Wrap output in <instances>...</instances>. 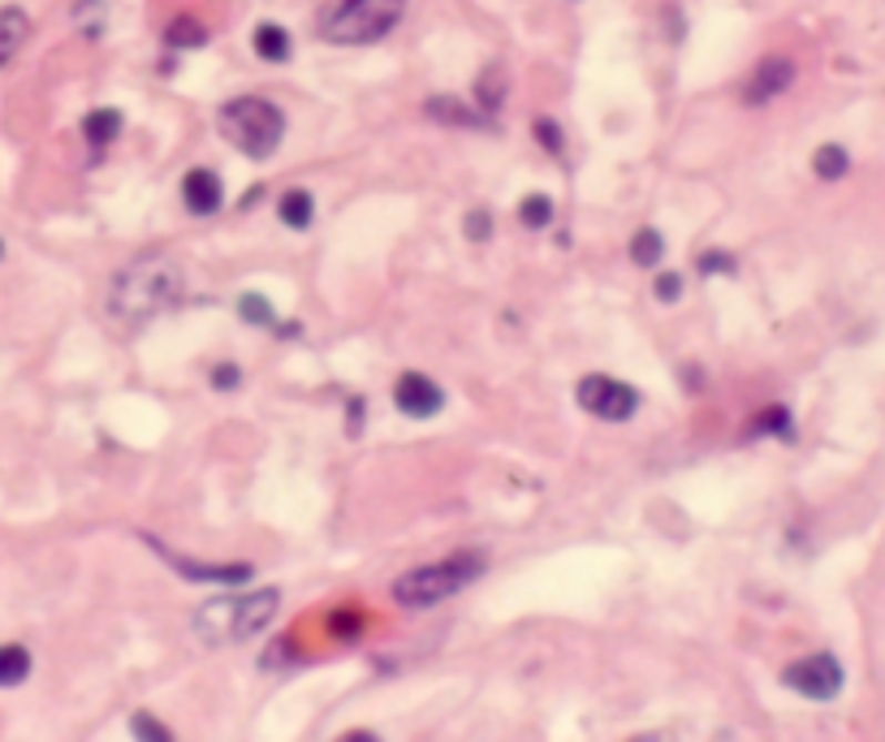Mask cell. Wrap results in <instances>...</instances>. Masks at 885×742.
Here are the masks:
<instances>
[{
	"label": "cell",
	"instance_id": "1",
	"mask_svg": "<svg viewBox=\"0 0 885 742\" xmlns=\"http://www.w3.org/2000/svg\"><path fill=\"white\" fill-rule=\"evenodd\" d=\"M177 294H182V268L169 255H148L113 276L109 312L118 315L121 324H148L161 312H169L177 303Z\"/></svg>",
	"mask_w": 885,
	"mask_h": 742
},
{
	"label": "cell",
	"instance_id": "2",
	"mask_svg": "<svg viewBox=\"0 0 885 742\" xmlns=\"http://www.w3.org/2000/svg\"><path fill=\"white\" fill-rule=\"evenodd\" d=\"M221 130H225V139L238 148L242 156L268 160L285 139V113L273 100L238 95V100H230L221 109Z\"/></svg>",
	"mask_w": 885,
	"mask_h": 742
},
{
	"label": "cell",
	"instance_id": "3",
	"mask_svg": "<svg viewBox=\"0 0 885 742\" xmlns=\"http://www.w3.org/2000/svg\"><path fill=\"white\" fill-rule=\"evenodd\" d=\"M484 575V561L476 552H454L445 561H433V566H419L403 575L394 583V600L406 604V609H433L449 596H458L462 587H471Z\"/></svg>",
	"mask_w": 885,
	"mask_h": 742
},
{
	"label": "cell",
	"instance_id": "4",
	"mask_svg": "<svg viewBox=\"0 0 885 742\" xmlns=\"http://www.w3.org/2000/svg\"><path fill=\"white\" fill-rule=\"evenodd\" d=\"M277 600L282 596L273 587L268 591H251V596H234V600H207L195 626L212 643H246V639H255L264 626L273 622Z\"/></svg>",
	"mask_w": 885,
	"mask_h": 742
},
{
	"label": "cell",
	"instance_id": "5",
	"mask_svg": "<svg viewBox=\"0 0 885 742\" xmlns=\"http://www.w3.org/2000/svg\"><path fill=\"white\" fill-rule=\"evenodd\" d=\"M406 13V0H342L324 18L321 35L342 48H363V43L385 40Z\"/></svg>",
	"mask_w": 885,
	"mask_h": 742
},
{
	"label": "cell",
	"instance_id": "6",
	"mask_svg": "<svg viewBox=\"0 0 885 742\" xmlns=\"http://www.w3.org/2000/svg\"><path fill=\"white\" fill-rule=\"evenodd\" d=\"M574 397L588 415H597L604 424H627L640 410V389H631L627 380H613V376H583L574 385Z\"/></svg>",
	"mask_w": 885,
	"mask_h": 742
},
{
	"label": "cell",
	"instance_id": "7",
	"mask_svg": "<svg viewBox=\"0 0 885 742\" xmlns=\"http://www.w3.org/2000/svg\"><path fill=\"white\" fill-rule=\"evenodd\" d=\"M782 682L791 691L807 695V700H834L843 691V664L834 661L830 652H816V657H804V661L791 664L782 673Z\"/></svg>",
	"mask_w": 885,
	"mask_h": 742
},
{
	"label": "cell",
	"instance_id": "8",
	"mask_svg": "<svg viewBox=\"0 0 885 742\" xmlns=\"http://www.w3.org/2000/svg\"><path fill=\"white\" fill-rule=\"evenodd\" d=\"M394 397H398V410L410 415V419H433V415H441L445 406L441 385H433L419 372H406L403 380H398V389H394Z\"/></svg>",
	"mask_w": 885,
	"mask_h": 742
},
{
	"label": "cell",
	"instance_id": "9",
	"mask_svg": "<svg viewBox=\"0 0 885 742\" xmlns=\"http://www.w3.org/2000/svg\"><path fill=\"white\" fill-rule=\"evenodd\" d=\"M143 540L156 548L182 579H200V583H246L251 579V566H195V561H186V557H177V552H169L164 545H156L152 536H143Z\"/></svg>",
	"mask_w": 885,
	"mask_h": 742
},
{
	"label": "cell",
	"instance_id": "10",
	"mask_svg": "<svg viewBox=\"0 0 885 742\" xmlns=\"http://www.w3.org/2000/svg\"><path fill=\"white\" fill-rule=\"evenodd\" d=\"M791 82H795V65H791L786 57H769V61L756 65V74L747 82V104H769V100H777Z\"/></svg>",
	"mask_w": 885,
	"mask_h": 742
},
{
	"label": "cell",
	"instance_id": "11",
	"mask_svg": "<svg viewBox=\"0 0 885 742\" xmlns=\"http://www.w3.org/2000/svg\"><path fill=\"white\" fill-rule=\"evenodd\" d=\"M182 199H186V207L195 216H216L221 203H225V186H221V177L212 169H191L186 182H182Z\"/></svg>",
	"mask_w": 885,
	"mask_h": 742
},
{
	"label": "cell",
	"instance_id": "12",
	"mask_svg": "<svg viewBox=\"0 0 885 742\" xmlns=\"http://www.w3.org/2000/svg\"><path fill=\"white\" fill-rule=\"evenodd\" d=\"M31 35V18L22 13V9H0V70L22 52V43Z\"/></svg>",
	"mask_w": 885,
	"mask_h": 742
},
{
	"label": "cell",
	"instance_id": "13",
	"mask_svg": "<svg viewBox=\"0 0 885 742\" xmlns=\"http://www.w3.org/2000/svg\"><path fill=\"white\" fill-rule=\"evenodd\" d=\"M277 216H282V225H289V230H307L312 216H316V199H312V191H303V186L285 191L282 203H277Z\"/></svg>",
	"mask_w": 885,
	"mask_h": 742
},
{
	"label": "cell",
	"instance_id": "14",
	"mask_svg": "<svg viewBox=\"0 0 885 742\" xmlns=\"http://www.w3.org/2000/svg\"><path fill=\"white\" fill-rule=\"evenodd\" d=\"M82 134H87L91 148H109V143L121 134V113L118 109H95V113H87Z\"/></svg>",
	"mask_w": 885,
	"mask_h": 742
},
{
	"label": "cell",
	"instance_id": "15",
	"mask_svg": "<svg viewBox=\"0 0 885 742\" xmlns=\"http://www.w3.org/2000/svg\"><path fill=\"white\" fill-rule=\"evenodd\" d=\"M31 673V652L22 643H4L0 648V687H18Z\"/></svg>",
	"mask_w": 885,
	"mask_h": 742
},
{
	"label": "cell",
	"instance_id": "16",
	"mask_svg": "<svg viewBox=\"0 0 885 742\" xmlns=\"http://www.w3.org/2000/svg\"><path fill=\"white\" fill-rule=\"evenodd\" d=\"M812 169H816L821 182H838L846 169H851V156H846V148H838V143H825V148L812 156Z\"/></svg>",
	"mask_w": 885,
	"mask_h": 742
},
{
	"label": "cell",
	"instance_id": "17",
	"mask_svg": "<svg viewBox=\"0 0 885 742\" xmlns=\"http://www.w3.org/2000/svg\"><path fill=\"white\" fill-rule=\"evenodd\" d=\"M255 52H260L264 61H285V57H289V35H285L282 27L264 22V27H255Z\"/></svg>",
	"mask_w": 885,
	"mask_h": 742
},
{
	"label": "cell",
	"instance_id": "18",
	"mask_svg": "<svg viewBox=\"0 0 885 742\" xmlns=\"http://www.w3.org/2000/svg\"><path fill=\"white\" fill-rule=\"evenodd\" d=\"M661 255H665V237L657 234V230H640V234L631 237V260H635L640 268L661 264Z\"/></svg>",
	"mask_w": 885,
	"mask_h": 742
},
{
	"label": "cell",
	"instance_id": "19",
	"mask_svg": "<svg viewBox=\"0 0 885 742\" xmlns=\"http://www.w3.org/2000/svg\"><path fill=\"white\" fill-rule=\"evenodd\" d=\"M519 221H523L527 230H545V225H553V199L527 195L523 203H519Z\"/></svg>",
	"mask_w": 885,
	"mask_h": 742
},
{
	"label": "cell",
	"instance_id": "20",
	"mask_svg": "<svg viewBox=\"0 0 885 742\" xmlns=\"http://www.w3.org/2000/svg\"><path fill=\"white\" fill-rule=\"evenodd\" d=\"M164 40L173 43V48H200V43H207V27H200L195 18H177V22L164 31Z\"/></svg>",
	"mask_w": 885,
	"mask_h": 742
},
{
	"label": "cell",
	"instance_id": "21",
	"mask_svg": "<svg viewBox=\"0 0 885 742\" xmlns=\"http://www.w3.org/2000/svg\"><path fill=\"white\" fill-rule=\"evenodd\" d=\"M428 118L449 121V125H476V121H480L471 109H462V104L449 100V95H445V100H428Z\"/></svg>",
	"mask_w": 885,
	"mask_h": 742
},
{
	"label": "cell",
	"instance_id": "22",
	"mask_svg": "<svg viewBox=\"0 0 885 742\" xmlns=\"http://www.w3.org/2000/svg\"><path fill=\"white\" fill-rule=\"evenodd\" d=\"M238 315L246 324H260V328H268L273 324V307H268V298L264 294H242L238 298Z\"/></svg>",
	"mask_w": 885,
	"mask_h": 742
},
{
	"label": "cell",
	"instance_id": "23",
	"mask_svg": "<svg viewBox=\"0 0 885 742\" xmlns=\"http://www.w3.org/2000/svg\"><path fill=\"white\" fill-rule=\"evenodd\" d=\"M480 100L488 113H497V104H501V70L497 65H488L480 79Z\"/></svg>",
	"mask_w": 885,
	"mask_h": 742
},
{
	"label": "cell",
	"instance_id": "24",
	"mask_svg": "<svg viewBox=\"0 0 885 742\" xmlns=\"http://www.w3.org/2000/svg\"><path fill=\"white\" fill-rule=\"evenodd\" d=\"M130 734H139V739H152V742H169V730H164V725H156L148 712H139V716L130 721Z\"/></svg>",
	"mask_w": 885,
	"mask_h": 742
},
{
	"label": "cell",
	"instance_id": "25",
	"mask_svg": "<svg viewBox=\"0 0 885 742\" xmlns=\"http://www.w3.org/2000/svg\"><path fill=\"white\" fill-rule=\"evenodd\" d=\"M536 139L558 156L562 152V130H558V121H549V118H536Z\"/></svg>",
	"mask_w": 885,
	"mask_h": 742
},
{
	"label": "cell",
	"instance_id": "26",
	"mask_svg": "<svg viewBox=\"0 0 885 742\" xmlns=\"http://www.w3.org/2000/svg\"><path fill=\"white\" fill-rule=\"evenodd\" d=\"M657 298H661V303H679V298H683V276L679 273L657 276Z\"/></svg>",
	"mask_w": 885,
	"mask_h": 742
},
{
	"label": "cell",
	"instance_id": "27",
	"mask_svg": "<svg viewBox=\"0 0 885 742\" xmlns=\"http://www.w3.org/2000/svg\"><path fill=\"white\" fill-rule=\"evenodd\" d=\"M212 385H216V389H238L242 372L234 363H221V367H212Z\"/></svg>",
	"mask_w": 885,
	"mask_h": 742
},
{
	"label": "cell",
	"instance_id": "28",
	"mask_svg": "<svg viewBox=\"0 0 885 742\" xmlns=\"http://www.w3.org/2000/svg\"><path fill=\"white\" fill-rule=\"evenodd\" d=\"M700 273H734V260L725 251H709L700 255Z\"/></svg>",
	"mask_w": 885,
	"mask_h": 742
},
{
	"label": "cell",
	"instance_id": "29",
	"mask_svg": "<svg viewBox=\"0 0 885 742\" xmlns=\"http://www.w3.org/2000/svg\"><path fill=\"white\" fill-rule=\"evenodd\" d=\"M761 428L773 431V436H791V415H786L782 406H773L765 419H761Z\"/></svg>",
	"mask_w": 885,
	"mask_h": 742
},
{
	"label": "cell",
	"instance_id": "30",
	"mask_svg": "<svg viewBox=\"0 0 885 742\" xmlns=\"http://www.w3.org/2000/svg\"><path fill=\"white\" fill-rule=\"evenodd\" d=\"M492 234V216H488V212H471V216H467V237H476V242H484V237Z\"/></svg>",
	"mask_w": 885,
	"mask_h": 742
},
{
	"label": "cell",
	"instance_id": "31",
	"mask_svg": "<svg viewBox=\"0 0 885 742\" xmlns=\"http://www.w3.org/2000/svg\"><path fill=\"white\" fill-rule=\"evenodd\" d=\"M0 255H4V242H0Z\"/></svg>",
	"mask_w": 885,
	"mask_h": 742
}]
</instances>
